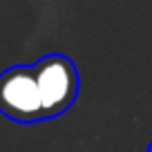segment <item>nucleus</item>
<instances>
[{"instance_id":"1","label":"nucleus","mask_w":152,"mask_h":152,"mask_svg":"<svg viewBox=\"0 0 152 152\" xmlns=\"http://www.w3.org/2000/svg\"><path fill=\"white\" fill-rule=\"evenodd\" d=\"M34 76L38 83L40 101H43L45 119L61 116L74 105L81 87L78 69L74 61L63 54H47L34 65Z\"/></svg>"},{"instance_id":"3","label":"nucleus","mask_w":152,"mask_h":152,"mask_svg":"<svg viewBox=\"0 0 152 152\" xmlns=\"http://www.w3.org/2000/svg\"><path fill=\"white\" fill-rule=\"evenodd\" d=\"M148 152H152V143H150V148H148Z\"/></svg>"},{"instance_id":"2","label":"nucleus","mask_w":152,"mask_h":152,"mask_svg":"<svg viewBox=\"0 0 152 152\" xmlns=\"http://www.w3.org/2000/svg\"><path fill=\"white\" fill-rule=\"evenodd\" d=\"M0 112L16 123L45 121L34 65H14L0 74Z\"/></svg>"}]
</instances>
